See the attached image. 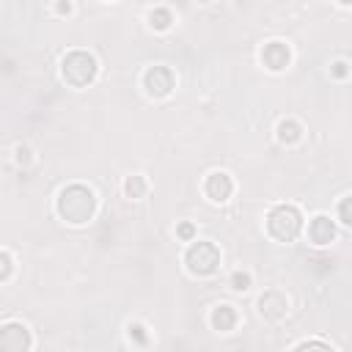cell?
<instances>
[{"label": "cell", "instance_id": "4", "mask_svg": "<svg viewBox=\"0 0 352 352\" xmlns=\"http://www.w3.org/2000/svg\"><path fill=\"white\" fill-rule=\"evenodd\" d=\"M218 250H215V245L209 242H198L190 248V253H187V264H190L193 273L198 275H209L215 267H218Z\"/></svg>", "mask_w": 352, "mask_h": 352}, {"label": "cell", "instance_id": "10", "mask_svg": "<svg viewBox=\"0 0 352 352\" xmlns=\"http://www.w3.org/2000/svg\"><path fill=\"white\" fill-rule=\"evenodd\" d=\"M278 130H281V140H289V143H292V140H297V138H300V127H297V124H292V121H289V124L284 121V124H281Z\"/></svg>", "mask_w": 352, "mask_h": 352}, {"label": "cell", "instance_id": "13", "mask_svg": "<svg viewBox=\"0 0 352 352\" xmlns=\"http://www.w3.org/2000/svg\"><path fill=\"white\" fill-rule=\"evenodd\" d=\"M9 273H11V259L6 253H0V281L9 278Z\"/></svg>", "mask_w": 352, "mask_h": 352}, {"label": "cell", "instance_id": "8", "mask_svg": "<svg viewBox=\"0 0 352 352\" xmlns=\"http://www.w3.org/2000/svg\"><path fill=\"white\" fill-rule=\"evenodd\" d=\"M234 322H237V314L231 311V306H218L212 314V325L218 327V330H231Z\"/></svg>", "mask_w": 352, "mask_h": 352}, {"label": "cell", "instance_id": "11", "mask_svg": "<svg viewBox=\"0 0 352 352\" xmlns=\"http://www.w3.org/2000/svg\"><path fill=\"white\" fill-rule=\"evenodd\" d=\"M231 286H234L237 292H245V289L250 286V275H245V273H234V275H231Z\"/></svg>", "mask_w": 352, "mask_h": 352}, {"label": "cell", "instance_id": "3", "mask_svg": "<svg viewBox=\"0 0 352 352\" xmlns=\"http://www.w3.org/2000/svg\"><path fill=\"white\" fill-rule=\"evenodd\" d=\"M94 72H97V63H94V58L85 55V52H72V55L63 61V77L74 85H85L88 80L94 77Z\"/></svg>", "mask_w": 352, "mask_h": 352}, {"label": "cell", "instance_id": "14", "mask_svg": "<svg viewBox=\"0 0 352 352\" xmlns=\"http://www.w3.org/2000/svg\"><path fill=\"white\" fill-rule=\"evenodd\" d=\"M130 336H135L140 344H146V333H143V325H130Z\"/></svg>", "mask_w": 352, "mask_h": 352}, {"label": "cell", "instance_id": "1", "mask_svg": "<svg viewBox=\"0 0 352 352\" xmlns=\"http://www.w3.org/2000/svg\"><path fill=\"white\" fill-rule=\"evenodd\" d=\"M58 209L69 223H85L94 212V196L85 187H69V190L61 193V201H58Z\"/></svg>", "mask_w": 352, "mask_h": 352}, {"label": "cell", "instance_id": "6", "mask_svg": "<svg viewBox=\"0 0 352 352\" xmlns=\"http://www.w3.org/2000/svg\"><path fill=\"white\" fill-rule=\"evenodd\" d=\"M264 61L270 63V69H284L286 61H289V50H286L281 42H273L264 50Z\"/></svg>", "mask_w": 352, "mask_h": 352}, {"label": "cell", "instance_id": "5", "mask_svg": "<svg viewBox=\"0 0 352 352\" xmlns=\"http://www.w3.org/2000/svg\"><path fill=\"white\" fill-rule=\"evenodd\" d=\"M231 190H234V185H231V179H228L226 173H212L209 176L207 193L212 196V201H226V198L231 196Z\"/></svg>", "mask_w": 352, "mask_h": 352}, {"label": "cell", "instance_id": "16", "mask_svg": "<svg viewBox=\"0 0 352 352\" xmlns=\"http://www.w3.org/2000/svg\"><path fill=\"white\" fill-rule=\"evenodd\" d=\"M58 11H61V14H69V11H72V6H69V3H61V6H58Z\"/></svg>", "mask_w": 352, "mask_h": 352}, {"label": "cell", "instance_id": "7", "mask_svg": "<svg viewBox=\"0 0 352 352\" xmlns=\"http://www.w3.org/2000/svg\"><path fill=\"white\" fill-rule=\"evenodd\" d=\"M311 237H314L316 245H327L333 239V226L327 223V218H316L311 223Z\"/></svg>", "mask_w": 352, "mask_h": 352}, {"label": "cell", "instance_id": "2", "mask_svg": "<svg viewBox=\"0 0 352 352\" xmlns=\"http://www.w3.org/2000/svg\"><path fill=\"white\" fill-rule=\"evenodd\" d=\"M270 234L278 239H292L297 231H300V215H297L295 207H278L270 212Z\"/></svg>", "mask_w": 352, "mask_h": 352}, {"label": "cell", "instance_id": "9", "mask_svg": "<svg viewBox=\"0 0 352 352\" xmlns=\"http://www.w3.org/2000/svg\"><path fill=\"white\" fill-rule=\"evenodd\" d=\"M149 20H151V25L157 28V31H165L168 25H171V14H168V11H151L149 14Z\"/></svg>", "mask_w": 352, "mask_h": 352}, {"label": "cell", "instance_id": "15", "mask_svg": "<svg viewBox=\"0 0 352 352\" xmlns=\"http://www.w3.org/2000/svg\"><path fill=\"white\" fill-rule=\"evenodd\" d=\"M179 234H182V237H193V228H190V226H182Z\"/></svg>", "mask_w": 352, "mask_h": 352}, {"label": "cell", "instance_id": "12", "mask_svg": "<svg viewBox=\"0 0 352 352\" xmlns=\"http://www.w3.org/2000/svg\"><path fill=\"white\" fill-rule=\"evenodd\" d=\"M140 190H143V179H140V176H132V179L127 182V193H130V196H138Z\"/></svg>", "mask_w": 352, "mask_h": 352}]
</instances>
